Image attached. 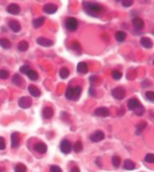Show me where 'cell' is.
Segmentation results:
<instances>
[{
    "instance_id": "1",
    "label": "cell",
    "mask_w": 154,
    "mask_h": 172,
    "mask_svg": "<svg viewBox=\"0 0 154 172\" xmlns=\"http://www.w3.org/2000/svg\"><path fill=\"white\" fill-rule=\"evenodd\" d=\"M83 5L85 13L92 17H99L101 13L104 11L103 7L95 2H83Z\"/></svg>"
},
{
    "instance_id": "2",
    "label": "cell",
    "mask_w": 154,
    "mask_h": 172,
    "mask_svg": "<svg viewBox=\"0 0 154 172\" xmlns=\"http://www.w3.org/2000/svg\"><path fill=\"white\" fill-rule=\"evenodd\" d=\"M82 94V88L80 86L71 87L69 86L65 92V97L69 100H77Z\"/></svg>"
},
{
    "instance_id": "3",
    "label": "cell",
    "mask_w": 154,
    "mask_h": 172,
    "mask_svg": "<svg viewBox=\"0 0 154 172\" xmlns=\"http://www.w3.org/2000/svg\"><path fill=\"white\" fill-rule=\"evenodd\" d=\"M65 27L70 32H74L77 30L78 27V22L75 18L69 17L65 20Z\"/></svg>"
},
{
    "instance_id": "4",
    "label": "cell",
    "mask_w": 154,
    "mask_h": 172,
    "mask_svg": "<svg viewBox=\"0 0 154 172\" xmlns=\"http://www.w3.org/2000/svg\"><path fill=\"white\" fill-rule=\"evenodd\" d=\"M112 96L118 100H122L126 97V90L123 87H116L112 90Z\"/></svg>"
},
{
    "instance_id": "5",
    "label": "cell",
    "mask_w": 154,
    "mask_h": 172,
    "mask_svg": "<svg viewBox=\"0 0 154 172\" xmlns=\"http://www.w3.org/2000/svg\"><path fill=\"white\" fill-rule=\"evenodd\" d=\"M89 139L92 142L94 143H97V142H100V141H103L105 139V134L100 130V129H97L96 131H94L93 133H92L89 136Z\"/></svg>"
},
{
    "instance_id": "6",
    "label": "cell",
    "mask_w": 154,
    "mask_h": 172,
    "mask_svg": "<svg viewBox=\"0 0 154 172\" xmlns=\"http://www.w3.org/2000/svg\"><path fill=\"white\" fill-rule=\"evenodd\" d=\"M19 106L22 109H28L33 105V100L29 96H23L18 101Z\"/></svg>"
},
{
    "instance_id": "7",
    "label": "cell",
    "mask_w": 154,
    "mask_h": 172,
    "mask_svg": "<svg viewBox=\"0 0 154 172\" xmlns=\"http://www.w3.org/2000/svg\"><path fill=\"white\" fill-rule=\"evenodd\" d=\"M72 148H73L72 144L68 140L65 139V140H62L61 141V143H60V150H61L62 153L68 155V154H69L71 152Z\"/></svg>"
},
{
    "instance_id": "8",
    "label": "cell",
    "mask_w": 154,
    "mask_h": 172,
    "mask_svg": "<svg viewBox=\"0 0 154 172\" xmlns=\"http://www.w3.org/2000/svg\"><path fill=\"white\" fill-rule=\"evenodd\" d=\"M94 115L97 117H108L110 115V111L107 107H98L94 110Z\"/></svg>"
},
{
    "instance_id": "9",
    "label": "cell",
    "mask_w": 154,
    "mask_h": 172,
    "mask_svg": "<svg viewBox=\"0 0 154 172\" xmlns=\"http://www.w3.org/2000/svg\"><path fill=\"white\" fill-rule=\"evenodd\" d=\"M37 43L39 44L40 46H42V47H46L49 48L54 46V41L51 40L49 39H47L45 37H39L37 39Z\"/></svg>"
},
{
    "instance_id": "10",
    "label": "cell",
    "mask_w": 154,
    "mask_h": 172,
    "mask_svg": "<svg viewBox=\"0 0 154 172\" xmlns=\"http://www.w3.org/2000/svg\"><path fill=\"white\" fill-rule=\"evenodd\" d=\"M42 10H43V12L46 13L47 14H54L58 11V6L53 3H48L43 6Z\"/></svg>"
},
{
    "instance_id": "11",
    "label": "cell",
    "mask_w": 154,
    "mask_h": 172,
    "mask_svg": "<svg viewBox=\"0 0 154 172\" xmlns=\"http://www.w3.org/2000/svg\"><path fill=\"white\" fill-rule=\"evenodd\" d=\"M21 142V137L18 132H14L11 135V147L13 149H17L19 147Z\"/></svg>"
},
{
    "instance_id": "12",
    "label": "cell",
    "mask_w": 154,
    "mask_h": 172,
    "mask_svg": "<svg viewBox=\"0 0 154 172\" xmlns=\"http://www.w3.org/2000/svg\"><path fill=\"white\" fill-rule=\"evenodd\" d=\"M132 26H133L135 29H137V30L143 29V28H144V25H145L143 19H142L139 17H134L132 19Z\"/></svg>"
},
{
    "instance_id": "13",
    "label": "cell",
    "mask_w": 154,
    "mask_h": 172,
    "mask_svg": "<svg viewBox=\"0 0 154 172\" xmlns=\"http://www.w3.org/2000/svg\"><path fill=\"white\" fill-rule=\"evenodd\" d=\"M20 10H21L20 6L17 4H9L7 8V12L12 15H18L20 13Z\"/></svg>"
},
{
    "instance_id": "14",
    "label": "cell",
    "mask_w": 154,
    "mask_h": 172,
    "mask_svg": "<svg viewBox=\"0 0 154 172\" xmlns=\"http://www.w3.org/2000/svg\"><path fill=\"white\" fill-rule=\"evenodd\" d=\"M34 150L39 154H45L48 150V146L43 142H39L34 145Z\"/></svg>"
},
{
    "instance_id": "15",
    "label": "cell",
    "mask_w": 154,
    "mask_h": 172,
    "mask_svg": "<svg viewBox=\"0 0 154 172\" xmlns=\"http://www.w3.org/2000/svg\"><path fill=\"white\" fill-rule=\"evenodd\" d=\"M12 82L13 85H15L16 86H19V87H23L25 85V81L19 74H15L13 76Z\"/></svg>"
},
{
    "instance_id": "16",
    "label": "cell",
    "mask_w": 154,
    "mask_h": 172,
    "mask_svg": "<svg viewBox=\"0 0 154 172\" xmlns=\"http://www.w3.org/2000/svg\"><path fill=\"white\" fill-rule=\"evenodd\" d=\"M42 115L45 120L51 119V118L54 116V110H53V108H51L49 106L44 107L42 111Z\"/></svg>"
},
{
    "instance_id": "17",
    "label": "cell",
    "mask_w": 154,
    "mask_h": 172,
    "mask_svg": "<svg viewBox=\"0 0 154 172\" xmlns=\"http://www.w3.org/2000/svg\"><path fill=\"white\" fill-rule=\"evenodd\" d=\"M28 90L29 94H30L32 96L35 97V98H38V97H39V96L41 95V91H40V90L35 85H29L28 87Z\"/></svg>"
},
{
    "instance_id": "18",
    "label": "cell",
    "mask_w": 154,
    "mask_h": 172,
    "mask_svg": "<svg viewBox=\"0 0 154 172\" xmlns=\"http://www.w3.org/2000/svg\"><path fill=\"white\" fill-rule=\"evenodd\" d=\"M140 43L145 49H151L153 45L152 39L150 38H148V37H142L141 39H140Z\"/></svg>"
},
{
    "instance_id": "19",
    "label": "cell",
    "mask_w": 154,
    "mask_h": 172,
    "mask_svg": "<svg viewBox=\"0 0 154 172\" xmlns=\"http://www.w3.org/2000/svg\"><path fill=\"white\" fill-rule=\"evenodd\" d=\"M77 71L78 74H86L89 71V66L87 64V63L85 62H79L77 66Z\"/></svg>"
},
{
    "instance_id": "20",
    "label": "cell",
    "mask_w": 154,
    "mask_h": 172,
    "mask_svg": "<svg viewBox=\"0 0 154 172\" xmlns=\"http://www.w3.org/2000/svg\"><path fill=\"white\" fill-rule=\"evenodd\" d=\"M8 26L14 33H19L21 30V25L17 20L12 19L8 22Z\"/></svg>"
},
{
    "instance_id": "21",
    "label": "cell",
    "mask_w": 154,
    "mask_h": 172,
    "mask_svg": "<svg viewBox=\"0 0 154 172\" xmlns=\"http://www.w3.org/2000/svg\"><path fill=\"white\" fill-rule=\"evenodd\" d=\"M139 105H140V102L137 99H129L127 101V108H128V110H133L134 111L138 107Z\"/></svg>"
},
{
    "instance_id": "22",
    "label": "cell",
    "mask_w": 154,
    "mask_h": 172,
    "mask_svg": "<svg viewBox=\"0 0 154 172\" xmlns=\"http://www.w3.org/2000/svg\"><path fill=\"white\" fill-rule=\"evenodd\" d=\"M45 23V17L43 16H41V17H39L37 19L33 20L32 24H33V26L35 28H40L42 25H43V24Z\"/></svg>"
},
{
    "instance_id": "23",
    "label": "cell",
    "mask_w": 154,
    "mask_h": 172,
    "mask_svg": "<svg viewBox=\"0 0 154 172\" xmlns=\"http://www.w3.org/2000/svg\"><path fill=\"white\" fill-rule=\"evenodd\" d=\"M123 168L127 171H132L136 168V165L133 161L131 160H125L124 163H123Z\"/></svg>"
},
{
    "instance_id": "24",
    "label": "cell",
    "mask_w": 154,
    "mask_h": 172,
    "mask_svg": "<svg viewBox=\"0 0 154 172\" xmlns=\"http://www.w3.org/2000/svg\"><path fill=\"white\" fill-rule=\"evenodd\" d=\"M28 48H29V44L25 40L20 41L19 44H18V49L20 52H26L28 49Z\"/></svg>"
},
{
    "instance_id": "25",
    "label": "cell",
    "mask_w": 154,
    "mask_h": 172,
    "mask_svg": "<svg viewBox=\"0 0 154 172\" xmlns=\"http://www.w3.org/2000/svg\"><path fill=\"white\" fill-rule=\"evenodd\" d=\"M69 74L70 71L67 67H62V68L60 69V70H59V76H60V78L62 79H65L68 78V77L69 76Z\"/></svg>"
},
{
    "instance_id": "26",
    "label": "cell",
    "mask_w": 154,
    "mask_h": 172,
    "mask_svg": "<svg viewBox=\"0 0 154 172\" xmlns=\"http://www.w3.org/2000/svg\"><path fill=\"white\" fill-rule=\"evenodd\" d=\"M147 127V122L146 121H141L139 122L138 125H136V133L138 135L142 134L143 130L145 129Z\"/></svg>"
},
{
    "instance_id": "27",
    "label": "cell",
    "mask_w": 154,
    "mask_h": 172,
    "mask_svg": "<svg viewBox=\"0 0 154 172\" xmlns=\"http://www.w3.org/2000/svg\"><path fill=\"white\" fill-rule=\"evenodd\" d=\"M27 76L32 81H36V80H38V79H39V74H38V72L34 70H30L28 71L27 74Z\"/></svg>"
},
{
    "instance_id": "28",
    "label": "cell",
    "mask_w": 154,
    "mask_h": 172,
    "mask_svg": "<svg viewBox=\"0 0 154 172\" xmlns=\"http://www.w3.org/2000/svg\"><path fill=\"white\" fill-rule=\"evenodd\" d=\"M127 38V34L124 31H118L115 34V39L118 42H123Z\"/></svg>"
},
{
    "instance_id": "29",
    "label": "cell",
    "mask_w": 154,
    "mask_h": 172,
    "mask_svg": "<svg viewBox=\"0 0 154 172\" xmlns=\"http://www.w3.org/2000/svg\"><path fill=\"white\" fill-rule=\"evenodd\" d=\"M0 46L2 48H4L5 49H10L12 46L11 42L8 40V39H0Z\"/></svg>"
},
{
    "instance_id": "30",
    "label": "cell",
    "mask_w": 154,
    "mask_h": 172,
    "mask_svg": "<svg viewBox=\"0 0 154 172\" xmlns=\"http://www.w3.org/2000/svg\"><path fill=\"white\" fill-rule=\"evenodd\" d=\"M83 143L82 141H77L75 142V144L73 145V150L76 153H80L83 150Z\"/></svg>"
},
{
    "instance_id": "31",
    "label": "cell",
    "mask_w": 154,
    "mask_h": 172,
    "mask_svg": "<svg viewBox=\"0 0 154 172\" xmlns=\"http://www.w3.org/2000/svg\"><path fill=\"white\" fill-rule=\"evenodd\" d=\"M111 75H112V78L113 79H115V80H119L122 78V76H123V74H122V72L118 70H113L112 71V73H111Z\"/></svg>"
},
{
    "instance_id": "32",
    "label": "cell",
    "mask_w": 154,
    "mask_h": 172,
    "mask_svg": "<svg viewBox=\"0 0 154 172\" xmlns=\"http://www.w3.org/2000/svg\"><path fill=\"white\" fill-rule=\"evenodd\" d=\"M14 171L15 172H26L27 171V167L26 165L23 163H18L14 167Z\"/></svg>"
},
{
    "instance_id": "33",
    "label": "cell",
    "mask_w": 154,
    "mask_h": 172,
    "mask_svg": "<svg viewBox=\"0 0 154 172\" xmlns=\"http://www.w3.org/2000/svg\"><path fill=\"white\" fill-rule=\"evenodd\" d=\"M112 164L113 165V167L115 169H118L120 166V164H121V159H120L119 156H114L112 157Z\"/></svg>"
},
{
    "instance_id": "34",
    "label": "cell",
    "mask_w": 154,
    "mask_h": 172,
    "mask_svg": "<svg viewBox=\"0 0 154 172\" xmlns=\"http://www.w3.org/2000/svg\"><path fill=\"white\" fill-rule=\"evenodd\" d=\"M134 112L138 116H142V115H143L144 113H145V107H144L143 105L140 104L138 107L134 110Z\"/></svg>"
},
{
    "instance_id": "35",
    "label": "cell",
    "mask_w": 154,
    "mask_h": 172,
    "mask_svg": "<svg viewBox=\"0 0 154 172\" xmlns=\"http://www.w3.org/2000/svg\"><path fill=\"white\" fill-rule=\"evenodd\" d=\"M144 160L146 161L147 163H151V164H153V163H154V155L153 154H152V153L147 154L146 156L144 158Z\"/></svg>"
},
{
    "instance_id": "36",
    "label": "cell",
    "mask_w": 154,
    "mask_h": 172,
    "mask_svg": "<svg viewBox=\"0 0 154 172\" xmlns=\"http://www.w3.org/2000/svg\"><path fill=\"white\" fill-rule=\"evenodd\" d=\"M145 97L147 98V99L148 100V101L152 102V103H153L154 101V93L153 91H147L146 93H145Z\"/></svg>"
},
{
    "instance_id": "37",
    "label": "cell",
    "mask_w": 154,
    "mask_h": 172,
    "mask_svg": "<svg viewBox=\"0 0 154 172\" xmlns=\"http://www.w3.org/2000/svg\"><path fill=\"white\" fill-rule=\"evenodd\" d=\"M9 76V72L6 70H0V79H7Z\"/></svg>"
},
{
    "instance_id": "38",
    "label": "cell",
    "mask_w": 154,
    "mask_h": 172,
    "mask_svg": "<svg viewBox=\"0 0 154 172\" xmlns=\"http://www.w3.org/2000/svg\"><path fill=\"white\" fill-rule=\"evenodd\" d=\"M72 49H73V50L78 51V52H80L82 49L81 45H80V43H78L77 41H73V43H72Z\"/></svg>"
},
{
    "instance_id": "39",
    "label": "cell",
    "mask_w": 154,
    "mask_h": 172,
    "mask_svg": "<svg viewBox=\"0 0 154 172\" xmlns=\"http://www.w3.org/2000/svg\"><path fill=\"white\" fill-rule=\"evenodd\" d=\"M30 70H31L30 67L28 66V64H24V65H23V66L20 67L19 71H20V73H22V74H27L28 72Z\"/></svg>"
},
{
    "instance_id": "40",
    "label": "cell",
    "mask_w": 154,
    "mask_h": 172,
    "mask_svg": "<svg viewBox=\"0 0 154 172\" xmlns=\"http://www.w3.org/2000/svg\"><path fill=\"white\" fill-rule=\"evenodd\" d=\"M132 4H133V1H132V0H123V1H122V5L125 8H129Z\"/></svg>"
},
{
    "instance_id": "41",
    "label": "cell",
    "mask_w": 154,
    "mask_h": 172,
    "mask_svg": "<svg viewBox=\"0 0 154 172\" xmlns=\"http://www.w3.org/2000/svg\"><path fill=\"white\" fill-rule=\"evenodd\" d=\"M50 172H62V169L58 165H51L50 166Z\"/></svg>"
},
{
    "instance_id": "42",
    "label": "cell",
    "mask_w": 154,
    "mask_h": 172,
    "mask_svg": "<svg viewBox=\"0 0 154 172\" xmlns=\"http://www.w3.org/2000/svg\"><path fill=\"white\" fill-rule=\"evenodd\" d=\"M6 148V142H5V140L4 139V137L0 136V150H4Z\"/></svg>"
},
{
    "instance_id": "43",
    "label": "cell",
    "mask_w": 154,
    "mask_h": 172,
    "mask_svg": "<svg viewBox=\"0 0 154 172\" xmlns=\"http://www.w3.org/2000/svg\"><path fill=\"white\" fill-rule=\"evenodd\" d=\"M70 172H81V171H80V169L78 168L77 166H73V168L71 169Z\"/></svg>"
},
{
    "instance_id": "44",
    "label": "cell",
    "mask_w": 154,
    "mask_h": 172,
    "mask_svg": "<svg viewBox=\"0 0 154 172\" xmlns=\"http://www.w3.org/2000/svg\"><path fill=\"white\" fill-rule=\"evenodd\" d=\"M92 92L95 93V90H93L92 88H90V89H89V94H90V95H94V94H93Z\"/></svg>"
}]
</instances>
